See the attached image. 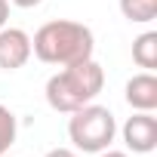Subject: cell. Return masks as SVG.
Wrapping results in <instances>:
<instances>
[{"label": "cell", "mask_w": 157, "mask_h": 157, "mask_svg": "<svg viewBox=\"0 0 157 157\" xmlns=\"http://www.w3.org/2000/svg\"><path fill=\"white\" fill-rule=\"evenodd\" d=\"M96 52V37L83 22H71V19H52L40 25L31 37V56H37L46 65H74L93 59Z\"/></svg>", "instance_id": "6da1fadb"}, {"label": "cell", "mask_w": 157, "mask_h": 157, "mask_svg": "<svg viewBox=\"0 0 157 157\" xmlns=\"http://www.w3.org/2000/svg\"><path fill=\"white\" fill-rule=\"evenodd\" d=\"M105 86V71L96 59H83V62H74L65 65L62 71H56L49 80H46V102L52 111L59 114H71L77 108H83L90 102H96V96Z\"/></svg>", "instance_id": "7a4b0ae2"}, {"label": "cell", "mask_w": 157, "mask_h": 157, "mask_svg": "<svg viewBox=\"0 0 157 157\" xmlns=\"http://www.w3.org/2000/svg\"><path fill=\"white\" fill-rule=\"evenodd\" d=\"M117 136V120L108 108L90 102L83 108L71 111V120H68V139L74 142L77 151L83 154H99L105 148H111Z\"/></svg>", "instance_id": "3957f363"}, {"label": "cell", "mask_w": 157, "mask_h": 157, "mask_svg": "<svg viewBox=\"0 0 157 157\" xmlns=\"http://www.w3.org/2000/svg\"><path fill=\"white\" fill-rule=\"evenodd\" d=\"M120 136L132 154H151L157 148V117L151 111H136L132 117H126Z\"/></svg>", "instance_id": "277c9868"}, {"label": "cell", "mask_w": 157, "mask_h": 157, "mask_svg": "<svg viewBox=\"0 0 157 157\" xmlns=\"http://www.w3.org/2000/svg\"><path fill=\"white\" fill-rule=\"evenodd\" d=\"M31 59V37L22 28H0V71H19Z\"/></svg>", "instance_id": "5b68a950"}, {"label": "cell", "mask_w": 157, "mask_h": 157, "mask_svg": "<svg viewBox=\"0 0 157 157\" xmlns=\"http://www.w3.org/2000/svg\"><path fill=\"white\" fill-rule=\"evenodd\" d=\"M123 99L132 111H154L157 108V77L151 71H142V74L129 77L126 90H123Z\"/></svg>", "instance_id": "8992f818"}, {"label": "cell", "mask_w": 157, "mask_h": 157, "mask_svg": "<svg viewBox=\"0 0 157 157\" xmlns=\"http://www.w3.org/2000/svg\"><path fill=\"white\" fill-rule=\"evenodd\" d=\"M132 62L145 71L157 68V31H145L132 40Z\"/></svg>", "instance_id": "52a82bcc"}, {"label": "cell", "mask_w": 157, "mask_h": 157, "mask_svg": "<svg viewBox=\"0 0 157 157\" xmlns=\"http://www.w3.org/2000/svg\"><path fill=\"white\" fill-rule=\"evenodd\" d=\"M120 13L136 25H148L157 19V0H120Z\"/></svg>", "instance_id": "ba28073f"}, {"label": "cell", "mask_w": 157, "mask_h": 157, "mask_svg": "<svg viewBox=\"0 0 157 157\" xmlns=\"http://www.w3.org/2000/svg\"><path fill=\"white\" fill-rule=\"evenodd\" d=\"M16 132H19V123H16V114L0 105V154H10L13 142H16Z\"/></svg>", "instance_id": "9c48e42d"}, {"label": "cell", "mask_w": 157, "mask_h": 157, "mask_svg": "<svg viewBox=\"0 0 157 157\" xmlns=\"http://www.w3.org/2000/svg\"><path fill=\"white\" fill-rule=\"evenodd\" d=\"M43 157H77V151H71V148H52V151H46Z\"/></svg>", "instance_id": "30bf717a"}, {"label": "cell", "mask_w": 157, "mask_h": 157, "mask_svg": "<svg viewBox=\"0 0 157 157\" xmlns=\"http://www.w3.org/2000/svg\"><path fill=\"white\" fill-rule=\"evenodd\" d=\"M10 22V0H0V28Z\"/></svg>", "instance_id": "8fae6325"}, {"label": "cell", "mask_w": 157, "mask_h": 157, "mask_svg": "<svg viewBox=\"0 0 157 157\" xmlns=\"http://www.w3.org/2000/svg\"><path fill=\"white\" fill-rule=\"evenodd\" d=\"M10 3H16V6H22V10H31V6H40L43 0H10Z\"/></svg>", "instance_id": "7c38bea8"}, {"label": "cell", "mask_w": 157, "mask_h": 157, "mask_svg": "<svg viewBox=\"0 0 157 157\" xmlns=\"http://www.w3.org/2000/svg\"><path fill=\"white\" fill-rule=\"evenodd\" d=\"M99 157H129L126 151H111V148H105V151H99Z\"/></svg>", "instance_id": "4fadbf2b"}, {"label": "cell", "mask_w": 157, "mask_h": 157, "mask_svg": "<svg viewBox=\"0 0 157 157\" xmlns=\"http://www.w3.org/2000/svg\"><path fill=\"white\" fill-rule=\"evenodd\" d=\"M0 157H10V154H0Z\"/></svg>", "instance_id": "5bb4252c"}]
</instances>
